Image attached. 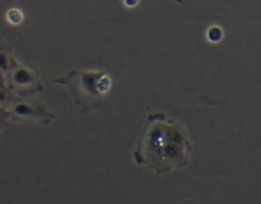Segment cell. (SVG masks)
<instances>
[{
  "label": "cell",
  "mask_w": 261,
  "mask_h": 204,
  "mask_svg": "<svg viewBox=\"0 0 261 204\" xmlns=\"http://www.w3.org/2000/svg\"><path fill=\"white\" fill-rule=\"evenodd\" d=\"M191 140L177 120L163 112H153L134 150V161L158 175L184 168L190 162Z\"/></svg>",
  "instance_id": "1"
},
{
  "label": "cell",
  "mask_w": 261,
  "mask_h": 204,
  "mask_svg": "<svg viewBox=\"0 0 261 204\" xmlns=\"http://www.w3.org/2000/svg\"><path fill=\"white\" fill-rule=\"evenodd\" d=\"M53 83L68 87L83 114L98 110L111 88V78L103 70H70Z\"/></svg>",
  "instance_id": "2"
},
{
  "label": "cell",
  "mask_w": 261,
  "mask_h": 204,
  "mask_svg": "<svg viewBox=\"0 0 261 204\" xmlns=\"http://www.w3.org/2000/svg\"><path fill=\"white\" fill-rule=\"evenodd\" d=\"M4 82L13 94L18 97H28L43 88L37 70L30 64H15L4 76Z\"/></svg>",
  "instance_id": "3"
},
{
  "label": "cell",
  "mask_w": 261,
  "mask_h": 204,
  "mask_svg": "<svg viewBox=\"0 0 261 204\" xmlns=\"http://www.w3.org/2000/svg\"><path fill=\"white\" fill-rule=\"evenodd\" d=\"M8 112L13 121H40L48 124L55 119V115L43 102L28 97L15 96L8 107Z\"/></svg>",
  "instance_id": "4"
},
{
  "label": "cell",
  "mask_w": 261,
  "mask_h": 204,
  "mask_svg": "<svg viewBox=\"0 0 261 204\" xmlns=\"http://www.w3.org/2000/svg\"><path fill=\"white\" fill-rule=\"evenodd\" d=\"M17 59L14 58V51L12 46L8 45L7 42L0 37V79H4L8 71L17 64Z\"/></svg>",
  "instance_id": "5"
},
{
  "label": "cell",
  "mask_w": 261,
  "mask_h": 204,
  "mask_svg": "<svg viewBox=\"0 0 261 204\" xmlns=\"http://www.w3.org/2000/svg\"><path fill=\"white\" fill-rule=\"evenodd\" d=\"M14 97L15 96L13 94V92L5 84L4 79H0V107L8 110V107L10 106Z\"/></svg>",
  "instance_id": "6"
},
{
  "label": "cell",
  "mask_w": 261,
  "mask_h": 204,
  "mask_svg": "<svg viewBox=\"0 0 261 204\" xmlns=\"http://www.w3.org/2000/svg\"><path fill=\"white\" fill-rule=\"evenodd\" d=\"M7 20L10 23V24H19L20 22L23 20V14L22 12H20L19 9H17V8H12V9H9L7 12Z\"/></svg>",
  "instance_id": "7"
},
{
  "label": "cell",
  "mask_w": 261,
  "mask_h": 204,
  "mask_svg": "<svg viewBox=\"0 0 261 204\" xmlns=\"http://www.w3.org/2000/svg\"><path fill=\"white\" fill-rule=\"evenodd\" d=\"M206 37H208L211 42H219L223 38V30L218 27V26H213L206 32Z\"/></svg>",
  "instance_id": "8"
},
{
  "label": "cell",
  "mask_w": 261,
  "mask_h": 204,
  "mask_svg": "<svg viewBox=\"0 0 261 204\" xmlns=\"http://www.w3.org/2000/svg\"><path fill=\"white\" fill-rule=\"evenodd\" d=\"M9 120H10V115L9 112H8V110L0 107V132H2L3 128L8 124Z\"/></svg>",
  "instance_id": "9"
},
{
  "label": "cell",
  "mask_w": 261,
  "mask_h": 204,
  "mask_svg": "<svg viewBox=\"0 0 261 204\" xmlns=\"http://www.w3.org/2000/svg\"><path fill=\"white\" fill-rule=\"evenodd\" d=\"M124 3L126 7L134 8V7H137L138 3H139V0H124Z\"/></svg>",
  "instance_id": "10"
},
{
  "label": "cell",
  "mask_w": 261,
  "mask_h": 204,
  "mask_svg": "<svg viewBox=\"0 0 261 204\" xmlns=\"http://www.w3.org/2000/svg\"><path fill=\"white\" fill-rule=\"evenodd\" d=\"M114 2H115V3H116V2H117V0H114Z\"/></svg>",
  "instance_id": "11"
}]
</instances>
